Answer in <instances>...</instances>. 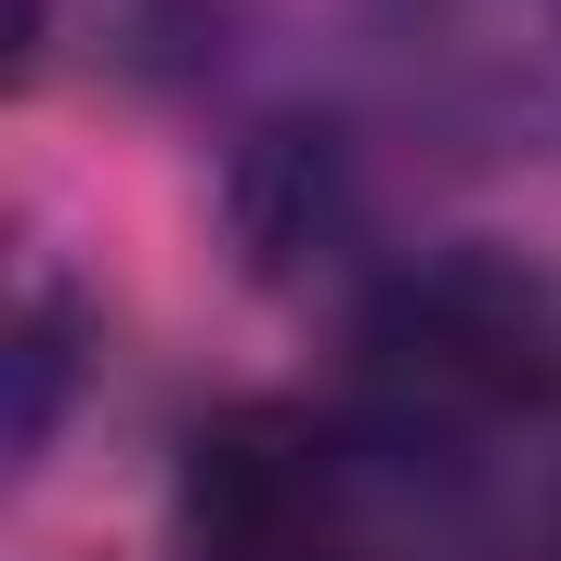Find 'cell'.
Listing matches in <instances>:
<instances>
[{
    "label": "cell",
    "mask_w": 561,
    "mask_h": 561,
    "mask_svg": "<svg viewBox=\"0 0 561 561\" xmlns=\"http://www.w3.org/2000/svg\"><path fill=\"white\" fill-rule=\"evenodd\" d=\"M183 536L196 561H353L340 444L300 405H222L183 457Z\"/></svg>",
    "instance_id": "obj_2"
},
{
    "label": "cell",
    "mask_w": 561,
    "mask_h": 561,
    "mask_svg": "<svg viewBox=\"0 0 561 561\" xmlns=\"http://www.w3.org/2000/svg\"><path fill=\"white\" fill-rule=\"evenodd\" d=\"M536 366H549V300L510 262H431L366 327V379L392 419H496L536 392Z\"/></svg>",
    "instance_id": "obj_1"
}]
</instances>
